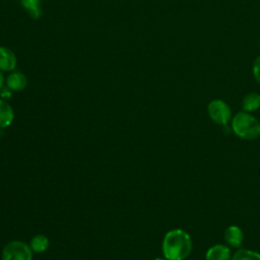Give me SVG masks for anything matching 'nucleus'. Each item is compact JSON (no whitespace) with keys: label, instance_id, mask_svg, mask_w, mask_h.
Instances as JSON below:
<instances>
[{"label":"nucleus","instance_id":"nucleus-10","mask_svg":"<svg viewBox=\"0 0 260 260\" xmlns=\"http://www.w3.org/2000/svg\"><path fill=\"white\" fill-rule=\"evenodd\" d=\"M242 108L245 112H253L260 108V94L257 92H250L246 94L242 102Z\"/></svg>","mask_w":260,"mask_h":260},{"label":"nucleus","instance_id":"nucleus-1","mask_svg":"<svg viewBox=\"0 0 260 260\" xmlns=\"http://www.w3.org/2000/svg\"><path fill=\"white\" fill-rule=\"evenodd\" d=\"M191 250V238L183 230H172L162 240V253L168 260H184L190 255Z\"/></svg>","mask_w":260,"mask_h":260},{"label":"nucleus","instance_id":"nucleus-12","mask_svg":"<svg viewBox=\"0 0 260 260\" xmlns=\"http://www.w3.org/2000/svg\"><path fill=\"white\" fill-rule=\"evenodd\" d=\"M20 2L32 18H39L41 16L42 0H20Z\"/></svg>","mask_w":260,"mask_h":260},{"label":"nucleus","instance_id":"nucleus-11","mask_svg":"<svg viewBox=\"0 0 260 260\" xmlns=\"http://www.w3.org/2000/svg\"><path fill=\"white\" fill-rule=\"evenodd\" d=\"M49 239L44 235H37L32 237L29 243V247L32 252L36 253H43L49 247Z\"/></svg>","mask_w":260,"mask_h":260},{"label":"nucleus","instance_id":"nucleus-14","mask_svg":"<svg viewBox=\"0 0 260 260\" xmlns=\"http://www.w3.org/2000/svg\"><path fill=\"white\" fill-rule=\"evenodd\" d=\"M253 75L255 80L260 84V55L255 59L253 64Z\"/></svg>","mask_w":260,"mask_h":260},{"label":"nucleus","instance_id":"nucleus-17","mask_svg":"<svg viewBox=\"0 0 260 260\" xmlns=\"http://www.w3.org/2000/svg\"><path fill=\"white\" fill-rule=\"evenodd\" d=\"M153 260H168V259H161V258H155Z\"/></svg>","mask_w":260,"mask_h":260},{"label":"nucleus","instance_id":"nucleus-13","mask_svg":"<svg viewBox=\"0 0 260 260\" xmlns=\"http://www.w3.org/2000/svg\"><path fill=\"white\" fill-rule=\"evenodd\" d=\"M232 260H260V254L247 249H239L233 255Z\"/></svg>","mask_w":260,"mask_h":260},{"label":"nucleus","instance_id":"nucleus-7","mask_svg":"<svg viewBox=\"0 0 260 260\" xmlns=\"http://www.w3.org/2000/svg\"><path fill=\"white\" fill-rule=\"evenodd\" d=\"M243 239L244 235L239 226L231 225L226 229L224 233V240L231 247L239 248L243 243Z\"/></svg>","mask_w":260,"mask_h":260},{"label":"nucleus","instance_id":"nucleus-18","mask_svg":"<svg viewBox=\"0 0 260 260\" xmlns=\"http://www.w3.org/2000/svg\"><path fill=\"white\" fill-rule=\"evenodd\" d=\"M259 45H260V39H259Z\"/></svg>","mask_w":260,"mask_h":260},{"label":"nucleus","instance_id":"nucleus-15","mask_svg":"<svg viewBox=\"0 0 260 260\" xmlns=\"http://www.w3.org/2000/svg\"><path fill=\"white\" fill-rule=\"evenodd\" d=\"M11 93H12V90H11L8 86H6V85H5V86L3 85V86L0 88V96H1L3 100L10 98Z\"/></svg>","mask_w":260,"mask_h":260},{"label":"nucleus","instance_id":"nucleus-6","mask_svg":"<svg viewBox=\"0 0 260 260\" xmlns=\"http://www.w3.org/2000/svg\"><path fill=\"white\" fill-rule=\"evenodd\" d=\"M6 86H8L12 91L23 90L27 85L26 76L19 71H11L6 77Z\"/></svg>","mask_w":260,"mask_h":260},{"label":"nucleus","instance_id":"nucleus-16","mask_svg":"<svg viewBox=\"0 0 260 260\" xmlns=\"http://www.w3.org/2000/svg\"><path fill=\"white\" fill-rule=\"evenodd\" d=\"M4 85V75L2 73V71L0 70V88Z\"/></svg>","mask_w":260,"mask_h":260},{"label":"nucleus","instance_id":"nucleus-4","mask_svg":"<svg viewBox=\"0 0 260 260\" xmlns=\"http://www.w3.org/2000/svg\"><path fill=\"white\" fill-rule=\"evenodd\" d=\"M207 112L210 119L217 125L225 126L231 117L232 111L229 105L221 100H213L208 104Z\"/></svg>","mask_w":260,"mask_h":260},{"label":"nucleus","instance_id":"nucleus-8","mask_svg":"<svg viewBox=\"0 0 260 260\" xmlns=\"http://www.w3.org/2000/svg\"><path fill=\"white\" fill-rule=\"evenodd\" d=\"M14 112L12 107L3 99H0V128H7L13 122Z\"/></svg>","mask_w":260,"mask_h":260},{"label":"nucleus","instance_id":"nucleus-9","mask_svg":"<svg viewBox=\"0 0 260 260\" xmlns=\"http://www.w3.org/2000/svg\"><path fill=\"white\" fill-rule=\"evenodd\" d=\"M231 251L226 246L215 245L208 249L206 253V260H230Z\"/></svg>","mask_w":260,"mask_h":260},{"label":"nucleus","instance_id":"nucleus-2","mask_svg":"<svg viewBox=\"0 0 260 260\" xmlns=\"http://www.w3.org/2000/svg\"><path fill=\"white\" fill-rule=\"evenodd\" d=\"M232 129L235 134L246 140L256 139L260 135L259 121L248 112H239L233 119Z\"/></svg>","mask_w":260,"mask_h":260},{"label":"nucleus","instance_id":"nucleus-3","mask_svg":"<svg viewBox=\"0 0 260 260\" xmlns=\"http://www.w3.org/2000/svg\"><path fill=\"white\" fill-rule=\"evenodd\" d=\"M30 247L21 241H11L5 245L2 251V260H31Z\"/></svg>","mask_w":260,"mask_h":260},{"label":"nucleus","instance_id":"nucleus-5","mask_svg":"<svg viewBox=\"0 0 260 260\" xmlns=\"http://www.w3.org/2000/svg\"><path fill=\"white\" fill-rule=\"evenodd\" d=\"M16 63L15 53L8 47L0 46V70L2 72H11L15 69Z\"/></svg>","mask_w":260,"mask_h":260}]
</instances>
